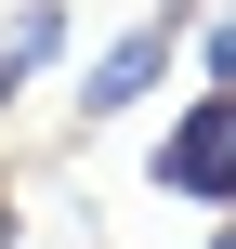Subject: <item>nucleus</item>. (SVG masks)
<instances>
[{
  "label": "nucleus",
  "instance_id": "obj_7",
  "mask_svg": "<svg viewBox=\"0 0 236 249\" xmlns=\"http://www.w3.org/2000/svg\"><path fill=\"white\" fill-rule=\"evenodd\" d=\"M171 13H197V0H171Z\"/></svg>",
  "mask_w": 236,
  "mask_h": 249
},
{
  "label": "nucleus",
  "instance_id": "obj_5",
  "mask_svg": "<svg viewBox=\"0 0 236 249\" xmlns=\"http://www.w3.org/2000/svg\"><path fill=\"white\" fill-rule=\"evenodd\" d=\"M210 249H236V223H223V236H210Z\"/></svg>",
  "mask_w": 236,
  "mask_h": 249
},
{
  "label": "nucleus",
  "instance_id": "obj_2",
  "mask_svg": "<svg viewBox=\"0 0 236 249\" xmlns=\"http://www.w3.org/2000/svg\"><path fill=\"white\" fill-rule=\"evenodd\" d=\"M145 184L236 223V92H184V105H171V131L145 144Z\"/></svg>",
  "mask_w": 236,
  "mask_h": 249
},
{
  "label": "nucleus",
  "instance_id": "obj_1",
  "mask_svg": "<svg viewBox=\"0 0 236 249\" xmlns=\"http://www.w3.org/2000/svg\"><path fill=\"white\" fill-rule=\"evenodd\" d=\"M171 66H184V13H171V0H145L118 39H92V53H79V79H66V118H79V131H118V118H131V105L171 79Z\"/></svg>",
  "mask_w": 236,
  "mask_h": 249
},
{
  "label": "nucleus",
  "instance_id": "obj_6",
  "mask_svg": "<svg viewBox=\"0 0 236 249\" xmlns=\"http://www.w3.org/2000/svg\"><path fill=\"white\" fill-rule=\"evenodd\" d=\"M0 105H13V79H0Z\"/></svg>",
  "mask_w": 236,
  "mask_h": 249
},
{
  "label": "nucleus",
  "instance_id": "obj_4",
  "mask_svg": "<svg viewBox=\"0 0 236 249\" xmlns=\"http://www.w3.org/2000/svg\"><path fill=\"white\" fill-rule=\"evenodd\" d=\"M184 53H197V92H236V0H197L184 13Z\"/></svg>",
  "mask_w": 236,
  "mask_h": 249
},
{
  "label": "nucleus",
  "instance_id": "obj_3",
  "mask_svg": "<svg viewBox=\"0 0 236 249\" xmlns=\"http://www.w3.org/2000/svg\"><path fill=\"white\" fill-rule=\"evenodd\" d=\"M79 53H92V39H79V0H13V13H0V79H13V92H26V79H79Z\"/></svg>",
  "mask_w": 236,
  "mask_h": 249
}]
</instances>
